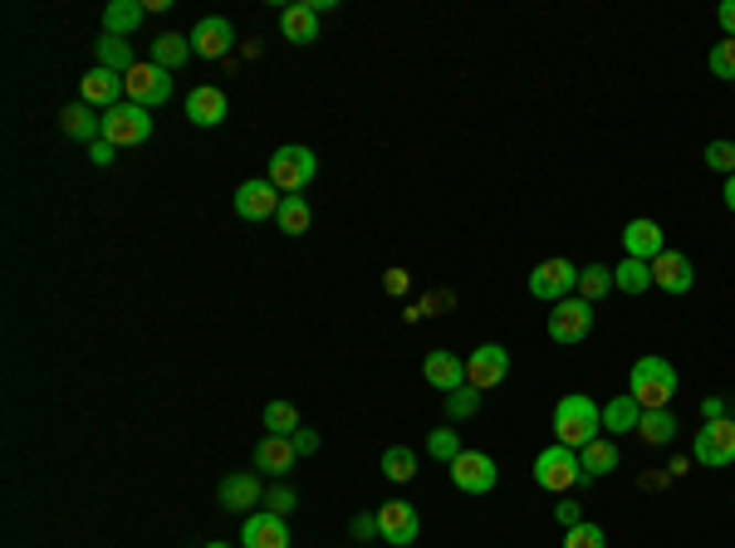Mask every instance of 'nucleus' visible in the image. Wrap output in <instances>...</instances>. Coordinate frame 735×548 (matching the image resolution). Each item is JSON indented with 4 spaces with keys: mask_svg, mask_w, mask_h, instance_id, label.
Returning <instances> with one entry per match:
<instances>
[{
    "mask_svg": "<svg viewBox=\"0 0 735 548\" xmlns=\"http://www.w3.org/2000/svg\"><path fill=\"white\" fill-rule=\"evenodd\" d=\"M603 436V407L594 402V397L574 392L564 397L559 407H554V441L569 445V451H584L588 441Z\"/></svg>",
    "mask_w": 735,
    "mask_h": 548,
    "instance_id": "obj_1",
    "label": "nucleus"
},
{
    "mask_svg": "<svg viewBox=\"0 0 735 548\" xmlns=\"http://www.w3.org/2000/svg\"><path fill=\"white\" fill-rule=\"evenodd\" d=\"M628 397L638 402L642 411H662V407H672V397H676V368L666 358H638L632 362V372H628Z\"/></svg>",
    "mask_w": 735,
    "mask_h": 548,
    "instance_id": "obj_2",
    "label": "nucleus"
},
{
    "mask_svg": "<svg viewBox=\"0 0 735 548\" xmlns=\"http://www.w3.org/2000/svg\"><path fill=\"white\" fill-rule=\"evenodd\" d=\"M314 171H319V157H314L309 147L290 143V147H275V152H270L265 181L280 191V197H304V187L314 181Z\"/></svg>",
    "mask_w": 735,
    "mask_h": 548,
    "instance_id": "obj_3",
    "label": "nucleus"
},
{
    "mask_svg": "<svg viewBox=\"0 0 735 548\" xmlns=\"http://www.w3.org/2000/svg\"><path fill=\"white\" fill-rule=\"evenodd\" d=\"M584 465H579V451H569V445H545V451L535 455V485L549 489V495H564V489L584 485Z\"/></svg>",
    "mask_w": 735,
    "mask_h": 548,
    "instance_id": "obj_4",
    "label": "nucleus"
},
{
    "mask_svg": "<svg viewBox=\"0 0 735 548\" xmlns=\"http://www.w3.org/2000/svg\"><path fill=\"white\" fill-rule=\"evenodd\" d=\"M529 294L535 299H545V304H559V299H569V294H579V265L574 260H539L535 270H529Z\"/></svg>",
    "mask_w": 735,
    "mask_h": 548,
    "instance_id": "obj_5",
    "label": "nucleus"
},
{
    "mask_svg": "<svg viewBox=\"0 0 735 548\" xmlns=\"http://www.w3.org/2000/svg\"><path fill=\"white\" fill-rule=\"evenodd\" d=\"M98 137L113 147H138L153 137V118H147L143 103H118V108L104 113V128H98Z\"/></svg>",
    "mask_w": 735,
    "mask_h": 548,
    "instance_id": "obj_6",
    "label": "nucleus"
},
{
    "mask_svg": "<svg viewBox=\"0 0 735 548\" xmlns=\"http://www.w3.org/2000/svg\"><path fill=\"white\" fill-rule=\"evenodd\" d=\"M495 479H501V465L485 451H461L456 461H451V485H456L461 495H491Z\"/></svg>",
    "mask_w": 735,
    "mask_h": 548,
    "instance_id": "obj_7",
    "label": "nucleus"
},
{
    "mask_svg": "<svg viewBox=\"0 0 735 548\" xmlns=\"http://www.w3.org/2000/svg\"><path fill=\"white\" fill-rule=\"evenodd\" d=\"M594 334V304L579 299V294H569V299H559L549 308V338L554 342H584Z\"/></svg>",
    "mask_w": 735,
    "mask_h": 548,
    "instance_id": "obj_8",
    "label": "nucleus"
},
{
    "mask_svg": "<svg viewBox=\"0 0 735 548\" xmlns=\"http://www.w3.org/2000/svg\"><path fill=\"white\" fill-rule=\"evenodd\" d=\"M696 461L711 465V471H726L735 465V421L721 417V421H706L696 431Z\"/></svg>",
    "mask_w": 735,
    "mask_h": 548,
    "instance_id": "obj_9",
    "label": "nucleus"
},
{
    "mask_svg": "<svg viewBox=\"0 0 735 548\" xmlns=\"http://www.w3.org/2000/svg\"><path fill=\"white\" fill-rule=\"evenodd\" d=\"M123 88H128V103L157 108V103L172 98V74H167V68H157L153 60H138L133 74H123Z\"/></svg>",
    "mask_w": 735,
    "mask_h": 548,
    "instance_id": "obj_10",
    "label": "nucleus"
},
{
    "mask_svg": "<svg viewBox=\"0 0 735 548\" xmlns=\"http://www.w3.org/2000/svg\"><path fill=\"white\" fill-rule=\"evenodd\" d=\"M372 519H378V534L392 548H412L417 534H422V514H417V505H407V499H392V505L372 509Z\"/></svg>",
    "mask_w": 735,
    "mask_h": 548,
    "instance_id": "obj_11",
    "label": "nucleus"
},
{
    "mask_svg": "<svg viewBox=\"0 0 735 548\" xmlns=\"http://www.w3.org/2000/svg\"><path fill=\"white\" fill-rule=\"evenodd\" d=\"M505 377H511V352H505L501 342H481V348L466 358V382L476 387V392H491V387H501Z\"/></svg>",
    "mask_w": 735,
    "mask_h": 548,
    "instance_id": "obj_12",
    "label": "nucleus"
},
{
    "mask_svg": "<svg viewBox=\"0 0 735 548\" xmlns=\"http://www.w3.org/2000/svg\"><path fill=\"white\" fill-rule=\"evenodd\" d=\"M280 201H285V197H280L265 177L241 181V187H235V215H241V221H275Z\"/></svg>",
    "mask_w": 735,
    "mask_h": 548,
    "instance_id": "obj_13",
    "label": "nucleus"
},
{
    "mask_svg": "<svg viewBox=\"0 0 735 548\" xmlns=\"http://www.w3.org/2000/svg\"><path fill=\"white\" fill-rule=\"evenodd\" d=\"M652 284H658L662 294H692L696 284V265L686 250H662L658 260H652Z\"/></svg>",
    "mask_w": 735,
    "mask_h": 548,
    "instance_id": "obj_14",
    "label": "nucleus"
},
{
    "mask_svg": "<svg viewBox=\"0 0 735 548\" xmlns=\"http://www.w3.org/2000/svg\"><path fill=\"white\" fill-rule=\"evenodd\" d=\"M123 94H128V88H123V74H113V68H104V64H94L84 78H78V103H88V108H98V113L118 108Z\"/></svg>",
    "mask_w": 735,
    "mask_h": 548,
    "instance_id": "obj_15",
    "label": "nucleus"
},
{
    "mask_svg": "<svg viewBox=\"0 0 735 548\" xmlns=\"http://www.w3.org/2000/svg\"><path fill=\"white\" fill-rule=\"evenodd\" d=\"M231 44H235V30L225 15H201L191 25V54H201V60H225Z\"/></svg>",
    "mask_w": 735,
    "mask_h": 548,
    "instance_id": "obj_16",
    "label": "nucleus"
},
{
    "mask_svg": "<svg viewBox=\"0 0 735 548\" xmlns=\"http://www.w3.org/2000/svg\"><path fill=\"white\" fill-rule=\"evenodd\" d=\"M422 377L437 387V392H456V387H466V362H461V352H427L422 358Z\"/></svg>",
    "mask_w": 735,
    "mask_h": 548,
    "instance_id": "obj_17",
    "label": "nucleus"
},
{
    "mask_svg": "<svg viewBox=\"0 0 735 548\" xmlns=\"http://www.w3.org/2000/svg\"><path fill=\"white\" fill-rule=\"evenodd\" d=\"M241 544H245V548H290V524L280 519V514L260 509V514H251V519H245Z\"/></svg>",
    "mask_w": 735,
    "mask_h": 548,
    "instance_id": "obj_18",
    "label": "nucleus"
},
{
    "mask_svg": "<svg viewBox=\"0 0 735 548\" xmlns=\"http://www.w3.org/2000/svg\"><path fill=\"white\" fill-rule=\"evenodd\" d=\"M225 88H217V84H197L187 94V118L197 123V128H217V123H225Z\"/></svg>",
    "mask_w": 735,
    "mask_h": 548,
    "instance_id": "obj_19",
    "label": "nucleus"
},
{
    "mask_svg": "<svg viewBox=\"0 0 735 548\" xmlns=\"http://www.w3.org/2000/svg\"><path fill=\"white\" fill-rule=\"evenodd\" d=\"M623 250H628V260H658L662 250H666V235H662V225L658 221H628V231H623Z\"/></svg>",
    "mask_w": 735,
    "mask_h": 548,
    "instance_id": "obj_20",
    "label": "nucleus"
},
{
    "mask_svg": "<svg viewBox=\"0 0 735 548\" xmlns=\"http://www.w3.org/2000/svg\"><path fill=\"white\" fill-rule=\"evenodd\" d=\"M280 34H285L290 44H314V40H319V10H314L309 0L285 6V10H280Z\"/></svg>",
    "mask_w": 735,
    "mask_h": 548,
    "instance_id": "obj_21",
    "label": "nucleus"
},
{
    "mask_svg": "<svg viewBox=\"0 0 735 548\" xmlns=\"http://www.w3.org/2000/svg\"><path fill=\"white\" fill-rule=\"evenodd\" d=\"M294 461H300V451H294L290 436H270L265 431V441L255 445V471H265V475H290Z\"/></svg>",
    "mask_w": 735,
    "mask_h": 548,
    "instance_id": "obj_22",
    "label": "nucleus"
},
{
    "mask_svg": "<svg viewBox=\"0 0 735 548\" xmlns=\"http://www.w3.org/2000/svg\"><path fill=\"white\" fill-rule=\"evenodd\" d=\"M217 499H221V509H231V514L255 509V505H260V475H251V471L225 475L221 489H217Z\"/></svg>",
    "mask_w": 735,
    "mask_h": 548,
    "instance_id": "obj_23",
    "label": "nucleus"
},
{
    "mask_svg": "<svg viewBox=\"0 0 735 548\" xmlns=\"http://www.w3.org/2000/svg\"><path fill=\"white\" fill-rule=\"evenodd\" d=\"M143 15H147L143 0H108V10H104V34H113V40H128V34L143 25Z\"/></svg>",
    "mask_w": 735,
    "mask_h": 548,
    "instance_id": "obj_24",
    "label": "nucleus"
},
{
    "mask_svg": "<svg viewBox=\"0 0 735 548\" xmlns=\"http://www.w3.org/2000/svg\"><path fill=\"white\" fill-rule=\"evenodd\" d=\"M187 54H191V34H177V30H167V34H157L153 40V50H147V60H153L157 68H182L187 64Z\"/></svg>",
    "mask_w": 735,
    "mask_h": 548,
    "instance_id": "obj_25",
    "label": "nucleus"
},
{
    "mask_svg": "<svg viewBox=\"0 0 735 548\" xmlns=\"http://www.w3.org/2000/svg\"><path fill=\"white\" fill-rule=\"evenodd\" d=\"M60 128L70 133L74 143H88V147H94V143H98V128H104V118H94V108H88V103H74V108H64Z\"/></svg>",
    "mask_w": 735,
    "mask_h": 548,
    "instance_id": "obj_26",
    "label": "nucleus"
},
{
    "mask_svg": "<svg viewBox=\"0 0 735 548\" xmlns=\"http://www.w3.org/2000/svg\"><path fill=\"white\" fill-rule=\"evenodd\" d=\"M579 465H584V475L588 479H598V475H608V471H618V441H588L584 451H579Z\"/></svg>",
    "mask_w": 735,
    "mask_h": 548,
    "instance_id": "obj_27",
    "label": "nucleus"
},
{
    "mask_svg": "<svg viewBox=\"0 0 735 548\" xmlns=\"http://www.w3.org/2000/svg\"><path fill=\"white\" fill-rule=\"evenodd\" d=\"M638 421H642V407L632 402L628 392H618L613 402L603 407V431H613V436H623V431H638Z\"/></svg>",
    "mask_w": 735,
    "mask_h": 548,
    "instance_id": "obj_28",
    "label": "nucleus"
},
{
    "mask_svg": "<svg viewBox=\"0 0 735 548\" xmlns=\"http://www.w3.org/2000/svg\"><path fill=\"white\" fill-rule=\"evenodd\" d=\"M638 436L648 441V445H672V441H676V417H672V407H662V411H642Z\"/></svg>",
    "mask_w": 735,
    "mask_h": 548,
    "instance_id": "obj_29",
    "label": "nucleus"
},
{
    "mask_svg": "<svg viewBox=\"0 0 735 548\" xmlns=\"http://www.w3.org/2000/svg\"><path fill=\"white\" fill-rule=\"evenodd\" d=\"M275 225H280V235H304L314 225V211H309V201L304 197H285L280 201V215H275Z\"/></svg>",
    "mask_w": 735,
    "mask_h": 548,
    "instance_id": "obj_30",
    "label": "nucleus"
},
{
    "mask_svg": "<svg viewBox=\"0 0 735 548\" xmlns=\"http://www.w3.org/2000/svg\"><path fill=\"white\" fill-rule=\"evenodd\" d=\"M613 289H623V294H648V289H652V265H648V260H623V265L613 270Z\"/></svg>",
    "mask_w": 735,
    "mask_h": 548,
    "instance_id": "obj_31",
    "label": "nucleus"
},
{
    "mask_svg": "<svg viewBox=\"0 0 735 548\" xmlns=\"http://www.w3.org/2000/svg\"><path fill=\"white\" fill-rule=\"evenodd\" d=\"M98 64L113 68V74H133V68H138V60H133V44L128 40H113V34L98 40Z\"/></svg>",
    "mask_w": 735,
    "mask_h": 548,
    "instance_id": "obj_32",
    "label": "nucleus"
},
{
    "mask_svg": "<svg viewBox=\"0 0 735 548\" xmlns=\"http://www.w3.org/2000/svg\"><path fill=\"white\" fill-rule=\"evenodd\" d=\"M603 294H613V270H608V265H584L579 270V299L598 304Z\"/></svg>",
    "mask_w": 735,
    "mask_h": 548,
    "instance_id": "obj_33",
    "label": "nucleus"
},
{
    "mask_svg": "<svg viewBox=\"0 0 735 548\" xmlns=\"http://www.w3.org/2000/svg\"><path fill=\"white\" fill-rule=\"evenodd\" d=\"M382 475H388L392 485H407V479L417 475V455L407 451V445H388V451H382Z\"/></svg>",
    "mask_w": 735,
    "mask_h": 548,
    "instance_id": "obj_34",
    "label": "nucleus"
},
{
    "mask_svg": "<svg viewBox=\"0 0 735 548\" xmlns=\"http://www.w3.org/2000/svg\"><path fill=\"white\" fill-rule=\"evenodd\" d=\"M265 431L270 436H294L300 431V411L290 402H265Z\"/></svg>",
    "mask_w": 735,
    "mask_h": 548,
    "instance_id": "obj_35",
    "label": "nucleus"
},
{
    "mask_svg": "<svg viewBox=\"0 0 735 548\" xmlns=\"http://www.w3.org/2000/svg\"><path fill=\"white\" fill-rule=\"evenodd\" d=\"M476 411H481V392H476V387H456V392H447V417L451 421H466V417H476Z\"/></svg>",
    "mask_w": 735,
    "mask_h": 548,
    "instance_id": "obj_36",
    "label": "nucleus"
},
{
    "mask_svg": "<svg viewBox=\"0 0 735 548\" xmlns=\"http://www.w3.org/2000/svg\"><path fill=\"white\" fill-rule=\"evenodd\" d=\"M564 548H608V534L598 524H574L564 529Z\"/></svg>",
    "mask_w": 735,
    "mask_h": 548,
    "instance_id": "obj_37",
    "label": "nucleus"
},
{
    "mask_svg": "<svg viewBox=\"0 0 735 548\" xmlns=\"http://www.w3.org/2000/svg\"><path fill=\"white\" fill-rule=\"evenodd\" d=\"M706 167L721 171V177H735V143H726V137H721V143H711L706 147Z\"/></svg>",
    "mask_w": 735,
    "mask_h": 548,
    "instance_id": "obj_38",
    "label": "nucleus"
},
{
    "mask_svg": "<svg viewBox=\"0 0 735 548\" xmlns=\"http://www.w3.org/2000/svg\"><path fill=\"white\" fill-rule=\"evenodd\" d=\"M706 64H711V74H716V78H735V40H721L716 50L706 54Z\"/></svg>",
    "mask_w": 735,
    "mask_h": 548,
    "instance_id": "obj_39",
    "label": "nucleus"
},
{
    "mask_svg": "<svg viewBox=\"0 0 735 548\" xmlns=\"http://www.w3.org/2000/svg\"><path fill=\"white\" fill-rule=\"evenodd\" d=\"M427 455H437V461H456L461 455V436L456 431H432V441H427Z\"/></svg>",
    "mask_w": 735,
    "mask_h": 548,
    "instance_id": "obj_40",
    "label": "nucleus"
},
{
    "mask_svg": "<svg viewBox=\"0 0 735 548\" xmlns=\"http://www.w3.org/2000/svg\"><path fill=\"white\" fill-rule=\"evenodd\" d=\"M265 509H270V514H280V519H285V514L294 509V489L275 485V489H270V495H265Z\"/></svg>",
    "mask_w": 735,
    "mask_h": 548,
    "instance_id": "obj_41",
    "label": "nucleus"
},
{
    "mask_svg": "<svg viewBox=\"0 0 735 548\" xmlns=\"http://www.w3.org/2000/svg\"><path fill=\"white\" fill-rule=\"evenodd\" d=\"M290 441H294V451H300V455H314V451H319V436H314L309 426H300Z\"/></svg>",
    "mask_w": 735,
    "mask_h": 548,
    "instance_id": "obj_42",
    "label": "nucleus"
},
{
    "mask_svg": "<svg viewBox=\"0 0 735 548\" xmlns=\"http://www.w3.org/2000/svg\"><path fill=\"white\" fill-rule=\"evenodd\" d=\"M113 152H118V147H113V143H104V137H98V143L88 147V162H94V167H108V162H113Z\"/></svg>",
    "mask_w": 735,
    "mask_h": 548,
    "instance_id": "obj_43",
    "label": "nucleus"
},
{
    "mask_svg": "<svg viewBox=\"0 0 735 548\" xmlns=\"http://www.w3.org/2000/svg\"><path fill=\"white\" fill-rule=\"evenodd\" d=\"M554 514H559V524H564V529L584 524V519H579V505H574V499H559V509H554Z\"/></svg>",
    "mask_w": 735,
    "mask_h": 548,
    "instance_id": "obj_44",
    "label": "nucleus"
},
{
    "mask_svg": "<svg viewBox=\"0 0 735 548\" xmlns=\"http://www.w3.org/2000/svg\"><path fill=\"white\" fill-rule=\"evenodd\" d=\"M372 534H378V519H372V514H358V519H354V539H372Z\"/></svg>",
    "mask_w": 735,
    "mask_h": 548,
    "instance_id": "obj_45",
    "label": "nucleus"
},
{
    "mask_svg": "<svg viewBox=\"0 0 735 548\" xmlns=\"http://www.w3.org/2000/svg\"><path fill=\"white\" fill-rule=\"evenodd\" d=\"M716 20H721V30H726V40H735V0H726V6L716 10Z\"/></svg>",
    "mask_w": 735,
    "mask_h": 548,
    "instance_id": "obj_46",
    "label": "nucleus"
},
{
    "mask_svg": "<svg viewBox=\"0 0 735 548\" xmlns=\"http://www.w3.org/2000/svg\"><path fill=\"white\" fill-rule=\"evenodd\" d=\"M701 411H706V421H721V417H726V402H721V397H706V407H701Z\"/></svg>",
    "mask_w": 735,
    "mask_h": 548,
    "instance_id": "obj_47",
    "label": "nucleus"
},
{
    "mask_svg": "<svg viewBox=\"0 0 735 548\" xmlns=\"http://www.w3.org/2000/svg\"><path fill=\"white\" fill-rule=\"evenodd\" d=\"M388 289H392V294H402V289H407V274H402V270H392V274H388Z\"/></svg>",
    "mask_w": 735,
    "mask_h": 548,
    "instance_id": "obj_48",
    "label": "nucleus"
},
{
    "mask_svg": "<svg viewBox=\"0 0 735 548\" xmlns=\"http://www.w3.org/2000/svg\"><path fill=\"white\" fill-rule=\"evenodd\" d=\"M721 197H726V211L735 215V177H726V191H721Z\"/></svg>",
    "mask_w": 735,
    "mask_h": 548,
    "instance_id": "obj_49",
    "label": "nucleus"
},
{
    "mask_svg": "<svg viewBox=\"0 0 735 548\" xmlns=\"http://www.w3.org/2000/svg\"><path fill=\"white\" fill-rule=\"evenodd\" d=\"M201 548H231V544H201Z\"/></svg>",
    "mask_w": 735,
    "mask_h": 548,
    "instance_id": "obj_50",
    "label": "nucleus"
}]
</instances>
